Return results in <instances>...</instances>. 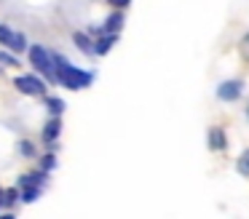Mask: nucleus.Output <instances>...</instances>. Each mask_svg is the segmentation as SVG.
I'll list each match as a JSON object with an SVG mask.
<instances>
[{
  "instance_id": "nucleus-1",
  "label": "nucleus",
  "mask_w": 249,
  "mask_h": 219,
  "mask_svg": "<svg viewBox=\"0 0 249 219\" xmlns=\"http://www.w3.org/2000/svg\"><path fill=\"white\" fill-rule=\"evenodd\" d=\"M54 62H56V80H59L62 85H67L70 91H78V88H86V85H91V80H94L91 72L72 67V64L67 62L65 56H59V53H54Z\"/></svg>"
},
{
  "instance_id": "nucleus-2",
  "label": "nucleus",
  "mask_w": 249,
  "mask_h": 219,
  "mask_svg": "<svg viewBox=\"0 0 249 219\" xmlns=\"http://www.w3.org/2000/svg\"><path fill=\"white\" fill-rule=\"evenodd\" d=\"M30 62L38 72H43L49 80H56V62H54V53H49L43 46H33L30 48Z\"/></svg>"
},
{
  "instance_id": "nucleus-3",
  "label": "nucleus",
  "mask_w": 249,
  "mask_h": 219,
  "mask_svg": "<svg viewBox=\"0 0 249 219\" xmlns=\"http://www.w3.org/2000/svg\"><path fill=\"white\" fill-rule=\"evenodd\" d=\"M241 94H244V80H238V78L222 80L217 85V99L220 101H236V99H241Z\"/></svg>"
},
{
  "instance_id": "nucleus-4",
  "label": "nucleus",
  "mask_w": 249,
  "mask_h": 219,
  "mask_svg": "<svg viewBox=\"0 0 249 219\" xmlns=\"http://www.w3.org/2000/svg\"><path fill=\"white\" fill-rule=\"evenodd\" d=\"M0 43L8 46L11 51H24V48H27V37H24L22 32H11L3 24H0Z\"/></svg>"
},
{
  "instance_id": "nucleus-5",
  "label": "nucleus",
  "mask_w": 249,
  "mask_h": 219,
  "mask_svg": "<svg viewBox=\"0 0 249 219\" xmlns=\"http://www.w3.org/2000/svg\"><path fill=\"white\" fill-rule=\"evenodd\" d=\"M17 88H19V91H24V94H30V96L46 94L43 80H38L35 75H19V78H17Z\"/></svg>"
},
{
  "instance_id": "nucleus-6",
  "label": "nucleus",
  "mask_w": 249,
  "mask_h": 219,
  "mask_svg": "<svg viewBox=\"0 0 249 219\" xmlns=\"http://www.w3.org/2000/svg\"><path fill=\"white\" fill-rule=\"evenodd\" d=\"M206 139H209V150H214V152H222V150H228V134L222 131L220 126L209 128Z\"/></svg>"
},
{
  "instance_id": "nucleus-7",
  "label": "nucleus",
  "mask_w": 249,
  "mask_h": 219,
  "mask_svg": "<svg viewBox=\"0 0 249 219\" xmlns=\"http://www.w3.org/2000/svg\"><path fill=\"white\" fill-rule=\"evenodd\" d=\"M115 32H102V37H99L97 43H94V53H99V56H105V53L113 48V43H115Z\"/></svg>"
},
{
  "instance_id": "nucleus-8",
  "label": "nucleus",
  "mask_w": 249,
  "mask_h": 219,
  "mask_svg": "<svg viewBox=\"0 0 249 219\" xmlns=\"http://www.w3.org/2000/svg\"><path fill=\"white\" fill-rule=\"evenodd\" d=\"M59 131H62V120H59V115H54L43 126V139H46V142H54V139L59 136Z\"/></svg>"
},
{
  "instance_id": "nucleus-9",
  "label": "nucleus",
  "mask_w": 249,
  "mask_h": 219,
  "mask_svg": "<svg viewBox=\"0 0 249 219\" xmlns=\"http://www.w3.org/2000/svg\"><path fill=\"white\" fill-rule=\"evenodd\" d=\"M121 27H124V14H121V8H118L113 16H107V21H105L102 32H115V35H118Z\"/></svg>"
},
{
  "instance_id": "nucleus-10",
  "label": "nucleus",
  "mask_w": 249,
  "mask_h": 219,
  "mask_svg": "<svg viewBox=\"0 0 249 219\" xmlns=\"http://www.w3.org/2000/svg\"><path fill=\"white\" fill-rule=\"evenodd\" d=\"M43 185V174H24L19 179V187H40Z\"/></svg>"
},
{
  "instance_id": "nucleus-11",
  "label": "nucleus",
  "mask_w": 249,
  "mask_h": 219,
  "mask_svg": "<svg viewBox=\"0 0 249 219\" xmlns=\"http://www.w3.org/2000/svg\"><path fill=\"white\" fill-rule=\"evenodd\" d=\"M236 171L241 176H249V150H244L241 155H238V160H236Z\"/></svg>"
},
{
  "instance_id": "nucleus-12",
  "label": "nucleus",
  "mask_w": 249,
  "mask_h": 219,
  "mask_svg": "<svg viewBox=\"0 0 249 219\" xmlns=\"http://www.w3.org/2000/svg\"><path fill=\"white\" fill-rule=\"evenodd\" d=\"M38 195H40V187H22V192H19V201H24V203H33Z\"/></svg>"
},
{
  "instance_id": "nucleus-13",
  "label": "nucleus",
  "mask_w": 249,
  "mask_h": 219,
  "mask_svg": "<svg viewBox=\"0 0 249 219\" xmlns=\"http://www.w3.org/2000/svg\"><path fill=\"white\" fill-rule=\"evenodd\" d=\"M72 40H75L78 46H81V51H86V53H94V43L89 40V37L83 35V32H75V37H72Z\"/></svg>"
},
{
  "instance_id": "nucleus-14",
  "label": "nucleus",
  "mask_w": 249,
  "mask_h": 219,
  "mask_svg": "<svg viewBox=\"0 0 249 219\" xmlns=\"http://www.w3.org/2000/svg\"><path fill=\"white\" fill-rule=\"evenodd\" d=\"M46 104H49V110L54 112V115H62V112H65V101L62 99H46Z\"/></svg>"
},
{
  "instance_id": "nucleus-15",
  "label": "nucleus",
  "mask_w": 249,
  "mask_h": 219,
  "mask_svg": "<svg viewBox=\"0 0 249 219\" xmlns=\"http://www.w3.org/2000/svg\"><path fill=\"white\" fill-rule=\"evenodd\" d=\"M241 51H244V56L249 59V32H247V35L241 37Z\"/></svg>"
},
{
  "instance_id": "nucleus-16",
  "label": "nucleus",
  "mask_w": 249,
  "mask_h": 219,
  "mask_svg": "<svg viewBox=\"0 0 249 219\" xmlns=\"http://www.w3.org/2000/svg\"><path fill=\"white\" fill-rule=\"evenodd\" d=\"M19 150H22V152L27 155V158L33 155V144H30V142H22V144H19Z\"/></svg>"
},
{
  "instance_id": "nucleus-17",
  "label": "nucleus",
  "mask_w": 249,
  "mask_h": 219,
  "mask_svg": "<svg viewBox=\"0 0 249 219\" xmlns=\"http://www.w3.org/2000/svg\"><path fill=\"white\" fill-rule=\"evenodd\" d=\"M129 3H131V0H110V5H115V8H121V11H124Z\"/></svg>"
},
{
  "instance_id": "nucleus-18",
  "label": "nucleus",
  "mask_w": 249,
  "mask_h": 219,
  "mask_svg": "<svg viewBox=\"0 0 249 219\" xmlns=\"http://www.w3.org/2000/svg\"><path fill=\"white\" fill-rule=\"evenodd\" d=\"M54 163H56V160L51 158V155H49V158H43V168H54Z\"/></svg>"
},
{
  "instance_id": "nucleus-19",
  "label": "nucleus",
  "mask_w": 249,
  "mask_h": 219,
  "mask_svg": "<svg viewBox=\"0 0 249 219\" xmlns=\"http://www.w3.org/2000/svg\"><path fill=\"white\" fill-rule=\"evenodd\" d=\"M247 120H249V101H247Z\"/></svg>"
},
{
  "instance_id": "nucleus-20",
  "label": "nucleus",
  "mask_w": 249,
  "mask_h": 219,
  "mask_svg": "<svg viewBox=\"0 0 249 219\" xmlns=\"http://www.w3.org/2000/svg\"><path fill=\"white\" fill-rule=\"evenodd\" d=\"M0 203H3V190H0Z\"/></svg>"
}]
</instances>
